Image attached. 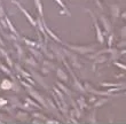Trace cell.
I'll list each match as a JSON object with an SVG mask.
<instances>
[{"mask_svg": "<svg viewBox=\"0 0 126 124\" xmlns=\"http://www.w3.org/2000/svg\"><path fill=\"white\" fill-rule=\"evenodd\" d=\"M14 2H15V3H17V2H16V1H14ZM17 6L20 7V9H21V10H22V12H23V14H24V15H25V16H27V18H28V20H29V22H30V23H31V24H32V25H36V22H34V20H33L32 17H31V16H30V15H29V13H28L27 10L24 9L23 7H22V6H21V5H20V3H17Z\"/></svg>", "mask_w": 126, "mask_h": 124, "instance_id": "obj_1", "label": "cell"}, {"mask_svg": "<svg viewBox=\"0 0 126 124\" xmlns=\"http://www.w3.org/2000/svg\"><path fill=\"white\" fill-rule=\"evenodd\" d=\"M1 87H3V89H10L12 87V83H10L9 81H7V79H5V81L2 82V84H1Z\"/></svg>", "mask_w": 126, "mask_h": 124, "instance_id": "obj_2", "label": "cell"}, {"mask_svg": "<svg viewBox=\"0 0 126 124\" xmlns=\"http://www.w3.org/2000/svg\"><path fill=\"white\" fill-rule=\"evenodd\" d=\"M115 64H116L117 67H119V68H122V69H124V70H126V66H125V64H123V63H118V62H116Z\"/></svg>", "mask_w": 126, "mask_h": 124, "instance_id": "obj_3", "label": "cell"}]
</instances>
